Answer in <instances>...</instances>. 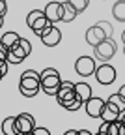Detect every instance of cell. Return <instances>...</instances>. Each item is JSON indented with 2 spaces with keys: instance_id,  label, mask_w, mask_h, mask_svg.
<instances>
[{
  "instance_id": "1",
  "label": "cell",
  "mask_w": 125,
  "mask_h": 135,
  "mask_svg": "<svg viewBox=\"0 0 125 135\" xmlns=\"http://www.w3.org/2000/svg\"><path fill=\"white\" fill-rule=\"evenodd\" d=\"M39 75H41V90L47 96H56L60 84H62L58 70H56V68H45Z\"/></svg>"
},
{
  "instance_id": "2",
  "label": "cell",
  "mask_w": 125,
  "mask_h": 135,
  "mask_svg": "<svg viewBox=\"0 0 125 135\" xmlns=\"http://www.w3.org/2000/svg\"><path fill=\"white\" fill-rule=\"evenodd\" d=\"M26 25H28V28L35 34V36L39 38L41 34H43V30H45L49 25H52V23L47 21L43 9H32V11L26 15Z\"/></svg>"
},
{
  "instance_id": "3",
  "label": "cell",
  "mask_w": 125,
  "mask_h": 135,
  "mask_svg": "<svg viewBox=\"0 0 125 135\" xmlns=\"http://www.w3.org/2000/svg\"><path fill=\"white\" fill-rule=\"evenodd\" d=\"M116 51H118L116 41H114L112 38H108V40H105V41H101L99 45L93 47V56H95L97 60H101V62H108V60L116 55Z\"/></svg>"
},
{
  "instance_id": "4",
  "label": "cell",
  "mask_w": 125,
  "mask_h": 135,
  "mask_svg": "<svg viewBox=\"0 0 125 135\" xmlns=\"http://www.w3.org/2000/svg\"><path fill=\"white\" fill-rule=\"evenodd\" d=\"M56 101H58V105H62L64 109L69 105V103H73V101L77 99L75 98V83H71V81H62L60 84V88L56 92Z\"/></svg>"
},
{
  "instance_id": "5",
  "label": "cell",
  "mask_w": 125,
  "mask_h": 135,
  "mask_svg": "<svg viewBox=\"0 0 125 135\" xmlns=\"http://www.w3.org/2000/svg\"><path fill=\"white\" fill-rule=\"evenodd\" d=\"M116 68L108 62H103L101 66L95 68V79L99 84H103V86H108V84H112L116 81Z\"/></svg>"
},
{
  "instance_id": "6",
  "label": "cell",
  "mask_w": 125,
  "mask_h": 135,
  "mask_svg": "<svg viewBox=\"0 0 125 135\" xmlns=\"http://www.w3.org/2000/svg\"><path fill=\"white\" fill-rule=\"evenodd\" d=\"M19 86L26 90H41V75L35 70H24L19 79Z\"/></svg>"
},
{
  "instance_id": "7",
  "label": "cell",
  "mask_w": 125,
  "mask_h": 135,
  "mask_svg": "<svg viewBox=\"0 0 125 135\" xmlns=\"http://www.w3.org/2000/svg\"><path fill=\"white\" fill-rule=\"evenodd\" d=\"M95 58L93 56H79L77 62H75V71L80 75V77H90L95 73Z\"/></svg>"
},
{
  "instance_id": "8",
  "label": "cell",
  "mask_w": 125,
  "mask_h": 135,
  "mask_svg": "<svg viewBox=\"0 0 125 135\" xmlns=\"http://www.w3.org/2000/svg\"><path fill=\"white\" fill-rule=\"evenodd\" d=\"M15 126H17V133L19 135H26L32 133L35 128V120L30 113H19L15 116Z\"/></svg>"
},
{
  "instance_id": "9",
  "label": "cell",
  "mask_w": 125,
  "mask_h": 135,
  "mask_svg": "<svg viewBox=\"0 0 125 135\" xmlns=\"http://www.w3.org/2000/svg\"><path fill=\"white\" fill-rule=\"evenodd\" d=\"M39 38H41V43H43V45H47V47H56V45L62 41V32H60L58 26L49 25V26L43 30V34H41Z\"/></svg>"
},
{
  "instance_id": "10",
  "label": "cell",
  "mask_w": 125,
  "mask_h": 135,
  "mask_svg": "<svg viewBox=\"0 0 125 135\" xmlns=\"http://www.w3.org/2000/svg\"><path fill=\"white\" fill-rule=\"evenodd\" d=\"M105 103L106 101L103 99V98H90L84 103V109H86V113H88V116L90 118H101V114H103V109H105Z\"/></svg>"
},
{
  "instance_id": "11",
  "label": "cell",
  "mask_w": 125,
  "mask_h": 135,
  "mask_svg": "<svg viewBox=\"0 0 125 135\" xmlns=\"http://www.w3.org/2000/svg\"><path fill=\"white\" fill-rule=\"evenodd\" d=\"M105 40H108V38H106V32H105V30H103L97 23L86 30V41L90 43L92 47L99 45V43H101V41H105Z\"/></svg>"
},
{
  "instance_id": "12",
  "label": "cell",
  "mask_w": 125,
  "mask_h": 135,
  "mask_svg": "<svg viewBox=\"0 0 125 135\" xmlns=\"http://www.w3.org/2000/svg\"><path fill=\"white\" fill-rule=\"evenodd\" d=\"M45 17L49 23H58L62 21V2H56V0H49V4L45 6Z\"/></svg>"
},
{
  "instance_id": "13",
  "label": "cell",
  "mask_w": 125,
  "mask_h": 135,
  "mask_svg": "<svg viewBox=\"0 0 125 135\" xmlns=\"http://www.w3.org/2000/svg\"><path fill=\"white\" fill-rule=\"evenodd\" d=\"M9 53H11V55H15L17 58L24 60V58L32 53V43H30L26 38H21L19 41H17V45H15V47H11V49H9Z\"/></svg>"
},
{
  "instance_id": "14",
  "label": "cell",
  "mask_w": 125,
  "mask_h": 135,
  "mask_svg": "<svg viewBox=\"0 0 125 135\" xmlns=\"http://www.w3.org/2000/svg\"><path fill=\"white\" fill-rule=\"evenodd\" d=\"M105 101H106V99H105ZM119 116H121V111H119L114 103L106 101V103H105V109H103V114H101V120H103V122H116V120H119Z\"/></svg>"
},
{
  "instance_id": "15",
  "label": "cell",
  "mask_w": 125,
  "mask_h": 135,
  "mask_svg": "<svg viewBox=\"0 0 125 135\" xmlns=\"http://www.w3.org/2000/svg\"><path fill=\"white\" fill-rule=\"evenodd\" d=\"M92 96H93V92H92V86L88 83H75V98L79 101L86 103Z\"/></svg>"
},
{
  "instance_id": "16",
  "label": "cell",
  "mask_w": 125,
  "mask_h": 135,
  "mask_svg": "<svg viewBox=\"0 0 125 135\" xmlns=\"http://www.w3.org/2000/svg\"><path fill=\"white\" fill-rule=\"evenodd\" d=\"M21 40V36L17 32H13V30H9V32H4L2 36H0V43H2L8 51L11 49V47H15L17 45V41Z\"/></svg>"
},
{
  "instance_id": "17",
  "label": "cell",
  "mask_w": 125,
  "mask_h": 135,
  "mask_svg": "<svg viewBox=\"0 0 125 135\" xmlns=\"http://www.w3.org/2000/svg\"><path fill=\"white\" fill-rule=\"evenodd\" d=\"M77 15H79V11L71 6L67 0H65V2H62V23H71Z\"/></svg>"
},
{
  "instance_id": "18",
  "label": "cell",
  "mask_w": 125,
  "mask_h": 135,
  "mask_svg": "<svg viewBox=\"0 0 125 135\" xmlns=\"http://www.w3.org/2000/svg\"><path fill=\"white\" fill-rule=\"evenodd\" d=\"M2 133L4 135H19L17 133V126H15V116H6L2 120Z\"/></svg>"
},
{
  "instance_id": "19",
  "label": "cell",
  "mask_w": 125,
  "mask_h": 135,
  "mask_svg": "<svg viewBox=\"0 0 125 135\" xmlns=\"http://www.w3.org/2000/svg\"><path fill=\"white\" fill-rule=\"evenodd\" d=\"M112 15L114 19L119 21V23H125V0H118L112 8Z\"/></svg>"
},
{
  "instance_id": "20",
  "label": "cell",
  "mask_w": 125,
  "mask_h": 135,
  "mask_svg": "<svg viewBox=\"0 0 125 135\" xmlns=\"http://www.w3.org/2000/svg\"><path fill=\"white\" fill-rule=\"evenodd\" d=\"M106 101H110V103H114V105H116V107H118V109H119L121 113H125V99H123V98H121V96H119L118 92H116V94H110L108 98H106Z\"/></svg>"
},
{
  "instance_id": "21",
  "label": "cell",
  "mask_w": 125,
  "mask_h": 135,
  "mask_svg": "<svg viewBox=\"0 0 125 135\" xmlns=\"http://www.w3.org/2000/svg\"><path fill=\"white\" fill-rule=\"evenodd\" d=\"M67 2L71 4V6H73L79 13H82L86 8H88V4H90V0H67Z\"/></svg>"
},
{
  "instance_id": "22",
  "label": "cell",
  "mask_w": 125,
  "mask_h": 135,
  "mask_svg": "<svg viewBox=\"0 0 125 135\" xmlns=\"http://www.w3.org/2000/svg\"><path fill=\"white\" fill-rule=\"evenodd\" d=\"M97 25H99V26L106 32V38H112V34H114V26H112L108 21H99Z\"/></svg>"
},
{
  "instance_id": "23",
  "label": "cell",
  "mask_w": 125,
  "mask_h": 135,
  "mask_svg": "<svg viewBox=\"0 0 125 135\" xmlns=\"http://www.w3.org/2000/svg\"><path fill=\"white\" fill-rule=\"evenodd\" d=\"M119 129H121V122L119 120L108 122V135H119Z\"/></svg>"
},
{
  "instance_id": "24",
  "label": "cell",
  "mask_w": 125,
  "mask_h": 135,
  "mask_svg": "<svg viewBox=\"0 0 125 135\" xmlns=\"http://www.w3.org/2000/svg\"><path fill=\"white\" fill-rule=\"evenodd\" d=\"M19 92H21V96H24V98H35L39 94V90H26V88H21L19 86Z\"/></svg>"
},
{
  "instance_id": "25",
  "label": "cell",
  "mask_w": 125,
  "mask_h": 135,
  "mask_svg": "<svg viewBox=\"0 0 125 135\" xmlns=\"http://www.w3.org/2000/svg\"><path fill=\"white\" fill-rule=\"evenodd\" d=\"M80 107H84V103H82V101H79V99H75L73 103H69V105L65 107V111H79Z\"/></svg>"
},
{
  "instance_id": "26",
  "label": "cell",
  "mask_w": 125,
  "mask_h": 135,
  "mask_svg": "<svg viewBox=\"0 0 125 135\" xmlns=\"http://www.w3.org/2000/svg\"><path fill=\"white\" fill-rule=\"evenodd\" d=\"M97 133H99V135H108V122H101Z\"/></svg>"
},
{
  "instance_id": "27",
  "label": "cell",
  "mask_w": 125,
  "mask_h": 135,
  "mask_svg": "<svg viewBox=\"0 0 125 135\" xmlns=\"http://www.w3.org/2000/svg\"><path fill=\"white\" fill-rule=\"evenodd\" d=\"M32 135H50V131L47 128H34Z\"/></svg>"
},
{
  "instance_id": "28",
  "label": "cell",
  "mask_w": 125,
  "mask_h": 135,
  "mask_svg": "<svg viewBox=\"0 0 125 135\" xmlns=\"http://www.w3.org/2000/svg\"><path fill=\"white\" fill-rule=\"evenodd\" d=\"M21 62H23L21 58H17L15 55H11L9 51H8V64H21Z\"/></svg>"
},
{
  "instance_id": "29",
  "label": "cell",
  "mask_w": 125,
  "mask_h": 135,
  "mask_svg": "<svg viewBox=\"0 0 125 135\" xmlns=\"http://www.w3.org/2000/svg\"><path fill=\"white\" fill-rule=\"evenodd\" d=\"M4 60H8V49L0 43V62H4Z\"/></svg>"
},
{
  "instance_id": "30",
  "label": "cell",
  "mask_w": 125,
  "mask_h": 135,
  "mask_svg": "<svg viewBox=\"0 0 125 135\" xmlns=\"http://www.w3.org/2000/svg\"><path fill=\"white\" fill-rule=\"evenodd\" d=\"M8 13V4L6 0H0V15H6Z\"/></svg>"
},
{
  "instance_id": "31",
  "label": "cell",
  "mask_w": 125,
  "mask_h": 135,
  "mask_svg": "<svg viewBox=\"0 0 125 135\" xmlns=\"http://www.w3.org/2000/svg\"><path fill=\"white\" fill-rule=\"evenodd\" d=\"M77 135H93L90 129H77Z\"/></svg>"
},
{
  "instance_id": "32",
  "label": "cell",
  "mask_w": 125,
  "mask_h": 135,
  "mask_svg": "<svg viewBox=\"0 0 125 135\" xmlns=\"http://www.w3.org/2000/svg\"><path fill=\"white\" fill-rule=\"evenodd\" d=\"M118 94L125 99V84H121V86H119V90H118Z\"/></svg>"
},
{
  "instance_id": "33",
  "label": "cell",
  "mask_w": 125,
  "mask_h": 135,
  "mask_svg": "<svg viewBox=\"0 0 125 135\" xmlns=\"http://www.w3.org/2000/svg\"><path fill=\"white\" fill-rule=\"evenodd\" d=\"M64 135H77V129H67Z\"/></svg>"
},
{
  "instance_id": "34",
  "label": "cell",
  "mask_w": 125,
  "mask_h": 135,
  "mask_svg": "<svg viewBox=\"0 0 125 135\" xmlns=\"http://www.w3.org/2000/svg\"><path fill=\"white\" fill-rule=\"evenodd\" d=\"M4 26V15H0V28Z\"/></svg>"
},
{
  "instance_id": "35",
  "label": "cell",
  "mask_w": 125,
  "mask_h": 135,
  "mask_svg": "<svg viewBox=\"0 0 125 135\" xmlns=\"http://www.w3.org/2000/svg\"><path fill=\"white\" fill-rule=\"evenodd\" d=\"M119 120H121V122L125 124V113H121V116H119Z\"/></svg>"
},
{
  "instance_id": "36",
  "label": "cell",
  "mask_w": 125,
  "mask_h": 135,
  "mask_svg": "<svg viewBox=\"0 0 125 135\" xmlns=\"http://www.w3.org/2000/svg\"><path fill=\"white\" fill-rule=\"evenodd\" d=\"M121 41H123V45H125V30L121 32Z\"/></svg>"
},
{
  "instance_id": "37",
  "label": "cell",
  "mask_w": 125,
  "mask_h": 135,
  "mask_svg": "<svg viewBox=\"0 0 125 135\" xmlns=\"http://www.w3.org/2000/svg\"><path fill=\"white\" fill-rule=\"evenodd\" d=\"M123 55H125V45H123Z\"/></svg>"
},
{
  "instance_id": "38",
  "label": "cell",
  "mask_w": 125,
  "mask_h": 135,
  "mask_svg": "<svg viewBox=\"0 0 125 135\" xmlns=\"http://www.w3.org/2000/svg\"><path fill=\"white\" fill-rule=\"evenodd\" d=\"M93 135H99V133H93Z\"/></svg>"
},
{
  "instance_id": "39",
  "label": "cell",
  "mask_w": 125,
  "mask_h": 135,
  "mask_svg": "<svg viewBox=\"0 0 125 135\" xmlns=\"http://www.w3.org/2000/svg\"><path fill=\"white\" fill-rule=\"evenodd\" d=\"M26 135H32V133H26Z\"/></svg>"
}]
</instances>
